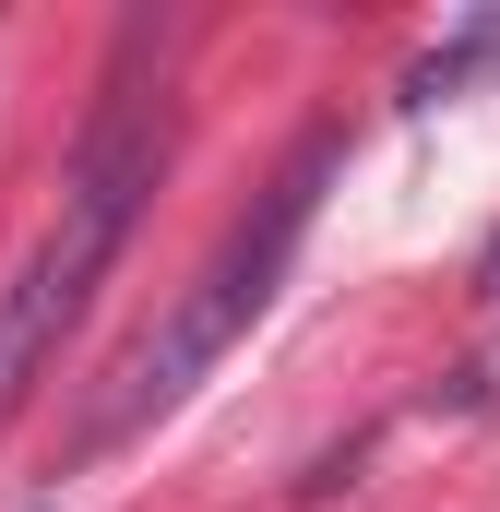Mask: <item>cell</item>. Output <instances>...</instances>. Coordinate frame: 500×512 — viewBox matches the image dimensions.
I'll return each mask as SVG.
<instances>
[{
	"instance_id": "6da1fadb",
	"label": "cell",
	"mask_w": 500,
	"mask_h": 512,
	"mask_svg": "<svg viewBox=\"0 0 500 512\" xmlns=\"http://www.w3.org/2000/svg\"><path fill=\"white\" fill-rule=\"evenodd\" d=\"M143 24L120 36V72H108V108L84 131V155H72V179H60V215L36 227V251L12 262V286H0V429H12V405L48 382V358L72 346V322L96 310V286H108V262L131 251V215H143V191H155V167H167V96L143 84Z\"/></svg>"
},
{
	"instance_id": "7a4b0ae2",
	"label": "cell",
	"mask_w": 500,
	"mask_h": 512,
	"mask_svg": "<svg viewBox=\"0 0 500 512\" xmlns=\"http://www.w3.org/2000/svg\"><path fill=\"white\" fill-rule=\"evenodd\" d=\"M346 167V143L334 131H310L274 179H262V203H250L239 227L203 251V274L131 334V358L108 370V393L84 405V453H108V441H131V429H155L167 405H191L203 393V370L239 346L250 322L274 310V286H286V262H298V239H310V215H322V179Z\"/></svg>"
},
{
	"instance_id": "3957f363",
	"label": "cell",
	"mask_w": 500,
	"mask_h": 512,
	"mask_svg": "<svg viewBox=\"0 0 500 512\" xmlns=\"http://www.w3.org/2000/svg\"><path fill=\"white\" fill-rule=\"evenodd\" d=\"M489 48H500V24H477V36H453L441 60H417V72H405V108H441V96H453V84H465V72L489 60Z\"/></svg>"
},
{
	"instance_id": "277c9868",
	"label": "cell",
	"mask_w": 500,
	"mask_h": 512,
	"mask_svg": "<svg viewBox=\"0 0 500 512\" xmlns=\"http://www.w3.org/2000/svg\"><path fill=\"white\" fill-rule=\"evenodd\" d=\"M477 286H489V310H500V251H489V274H477Z\"/></svg>"
}]
</instances>
